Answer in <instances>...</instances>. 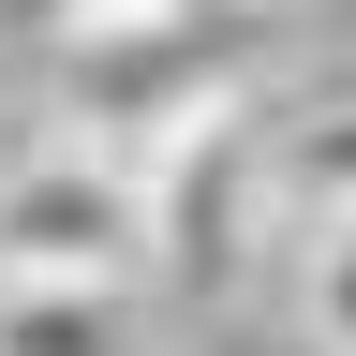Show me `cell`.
<instances>
[{"label":"cell","mask_w":356,"mask_h":356,"mask_svg":"<svg viewBox=\"0 0 356 356\" xmlns=\"http://www.w3.org/2000/svg\"><path fill=\"white\" fill-rule=\"evenodd\" d=\"M282 193H297V222L356 208V89H327L312 119H282Z\"/></svg>","instance_id":"8992f818"},{"label":"cell","mask_w":356,"mask_h":356,"mask_svg":"<svg viewBox=\"0 0 356 356\" xmlns=\"http://www.w3.org/2000/svg\"><path fill=\"white\" fill-rule=\"evenodd\" d=\"M0 282H163L149 163L104 134H44L0 163Z\"/></svg>","instance_id":"7a4b0ae2"},{"label":"cell","mask_w":356,"mask_h":356,"mask_svg":"<svg viewBox=\"0 0 356 356\" xmlns=\"http://www.w3.org/2000/svg\"><path fill=\"white\" fill-rule=\"evenodd\" d=\"M149 208H163V282H193V297H238L252 267L297 238V193H282V134H267L252 104L193 119V134H178V149L149 163Z\"/></svg>","instance_id":"3957f363"},{"label":"cell","mask_w":356,"mask_h":356,"mask_svg":"<svg viewBox=\"0 0 356 356\" xmlns=\"http://www.w3.org/2000/svg\"><path fill=\"white\" fill-rule=\"evenodd\" d=\"M297 327H312V356H356V208L297 222Z\"/></svg>","instance_id":"5b68a950"},{"label":"cell","mask_w":356,"mask_h":356,"mask_svg":"<svg viewBox=\"0 0 356 356\" xmlns=\"http://www.w3.org/2000/svg\"><path fill=\"white\" fill-rule=\"evenodd\" d=\"M60 15H119V0H60Z\"/></svg>","instance_id":"52a82bcc"},{"label":"cell","mask_w":356,"mask_h":356,"mask_svg":"<svg viewBox=\"0 0 356 356\" xmlns=\"http://www.w3.org/2000/svg\"><path fill=\"white\" fill-rule=\"evenodd\" d=\"M282 0H119V15H60V134L163 163L193 119L252 104Z\"/></svg>","instance_id":"6da1fadb"},{"label":"cell","mask_w":356,"mask_h":356,"mask_svg":"<svg viewBox=\"0 0 356 356\" xmlns=\"http://www.w3.org/2000/svg\"><path fill=\"white\" fill-rule=\"evenodd\" d=\"M0 356H163L149 282H0Z\"/></svg>","instance_id":"277c9868"}]
</instances>
